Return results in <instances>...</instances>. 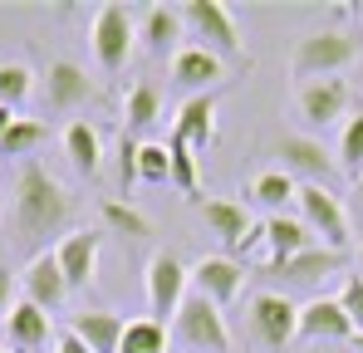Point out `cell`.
Returning a JSON list of instances; mask_svg holds the SVG:
<instances>
[{
  "label": "cell",
  "mask_w": 363,
  "mask_h": 353,
  "mask_svg": "<svg viewBox=\"0 0 363 353\" xmlns=\"http://www.w3.org/2000/svg\"><path fill=\"white\" fill-rule=\"evenodd\" d=\"M30 94H35V69L20 64V59H0V103L20 108Z\"/></svg>",
  "instance_id": "cell-29"
},
{
  "label": "cell",
  "mask_w": 363,
  "mask_h": 353,
  "mask_svg": "<svg viewBox=\"0 0 363 353\" xmlns=\"http://www.w3.org/2000/svg\"><path fill=\"white\" fill-rule=\"evenodd\" d=\"M359 50L363 45L349 35V30H314V35H304L300 45H295L290 69H295V79H304V84L334 79L339 69H349V64L359 59Z\"/></svg>",
  "instance_id": "cell-2"
},
{
  "label": "cell",
  "mask_w": 363,
  "mask_h": 353,
  "mask_svg": "<svg viewBox=\"0 0 363 353\" xmlns=\"http://www.w3.org/2000/svg\"><path fill=\"white\" fill-rule=\"evenodd\" d=\"M309 245H319L314 231L304 226L300 216H265V255H260V270H275V265H285V260H295L304 255Z\"/></svg>",
  "instance_id": "cell-12"
},
{
  "label": "cell",
  "mask_w": 363,
  "mask_h": 353,
  "mask_svg": "<svg viewBox=\"0 0 363 353\" xmlns=\"http://www.w3.org/2000/svg\"><path fill=\"white\" fill-rule=\"evenodd\" d=\"M157 113H162L157 89H152V84H133L128 99H123V118H128L133 128H147V123H157Z\"/></svg>",
  "instance_id": "cell-32"
},
{
  "label": "cell",
  "mask_w": 363,
  "mask_h": 353,
  "mask_svg": "<svg viewBox=\"0 0 363 353\" xmlns=\"http://www.w3.org/2000/svg\"><path fill=\"white\" fill-rule=\"evenodd\" d=\"M20 290L30 304H40V309H60L64 294H69V280H64V265L55 250H35L30 255V265H25V275H20Z\"/></svg>",
  "instance_id": "cell-10"
},
{
  "label": "cell",
  "mask_w": 363,
  "mask_h": 353,
  "mask_svg": "<svg viewBox=\"0 0 363 353\" xmlns=\"http://www.w3.org/2000/svg\"><path fill=\"white\" fill-rule=\"evenodd\" d=\"M186 294H191V270L182 265L177 255H167V250H157L152 260H147V319H157V324H172L177 319V309L186 304Z\"/></svg>",
  "instance_id": "cell-6"
},
{
  "label": "cell",
  "mask_w": 363,
  "mask_h": 353,
  "mask_svg": "<svg viewBox=\"0 0 363 353\" xmlns=\"http://www.w3.org/2000/svg\"><path fill=\"white\" fill-rule=\"evenodd\" d=\"M182 20L191 25V35L201 40V50L221 59H241V30L231 20V10L221 0H186L182 5Z\"/></svg>",
  "instance_id": "cell-7"
},
{
  "label": "cell",
  "mask_w": 363,
  "mask_h": 353,
  "mask_svg": "<svg viewBox=\"0 0 363 353\" xmlns=\"http://www.w3.org/2000/svg\"><path fill=\"white\" fill-rule=\"evenodd\" d=\"M5 319H10V344H15L20 353L50 349V309H40V304H30V299L20 294L15 309H10Z\"/></svg>",
  "instance_id": "cell-20"
},
{
  "label": "cell",
  "mask_w": 363,
  "mask_h": 353,
  "mask_svg": "<svg viewBox=\"0 0 363 353\" xmlns=\"http://www.w3.org/2000/svg\"><path fill=\"white\" fill-rule=\"evenodd\" d=\"M354 319L344 314V304L339 299H309V304H300V339H349L354 344Z\"/></svg>",
  "instance_id": "cell-16"
},
{
  "label": "cell",
  "mask_w": 363,
  "mask_h": 353,
  "mask_svg": "<svg viewBox=\"0 0 363 353\" xmlns=\"http://www.w3.org/2000/svg\"><path fill=\"white\" fill-rule=\"evenodd\" d=\"M295 206H300V221L314 231L319 245H329V250H344L349 255V216H344V206H339V196L329 191V186H314V181H300V196H295Z\"/></svg>",
  "instance_id": "cell-5"
},
{
  "label": "cell",
  "mask_w": 363,
  "mask_h": 353,
  "mask_svg": "<svg viewBox=\"0 0 363 353\" xmlns=\"http://www.w3.org/2000/svg\"><path fill=\"white\" fill-rule=\"evenodd\" d=\"M250 196H255V201H265V206H270V216H280V211L300 196V181H295L290 172H265V176H255Z\"/></svg>",
  "instance_id": "cell-28"
},
{
  "label": "cell",
  "mask_w": 363,
  "mask_h": 353,
  "mask_svg": "<svg viewBox=\"0 0 363 353\" xmlns=\"http://www.w3.org/2000/svg\"><path fill=\"white\" fill-rule=\"evenodd\" d=\"M354 349H359V353H363V334H354Z\"/></svg>",
  "instance_id": "cell-40"
},
{
  "label": "cell",
  "mask_w": 363,
  "mask_h": 353,
  "mask_svg": "<svg viewBox=\"0 0 363 353\" xmlns=\"http://www.w3.org/2000/svg\"><path fill=\"white\" fill-rule=\"evenodd\" d=\"M55 353H94V349H89L79 334H60V339H55Z\"/></svg>",
  "instance_id": "cell-36"
},
{
  "label": "cell",
  "mask_w": 363,
  "mask_h": 353,
  "mask_svg": "<svg viewBox=\"0 0 363 353\" xmlns=\"http://www.w3.org/2000/svg\"><path fill=\"white\" fill-rule=\"evenodd\" d=\"M339 304H344V314L354 319V329L363 334V275H349V280H344V290H339Z\"/></svg>",
  "instance_id": "cell-35"
},
{
  "label": "cell",
  "mask_w": 363,
  "mask_h": 353,
  "mask_svg": "<svg viewBox=\"0 0 363 353\" xmlns=\"http://www.w3.org/2000/svg\"><path fill=\"white\" fill-rule=\"evenodd\" d=\"M15 108H5V103H0V142H5V133H10V128H15Z\"/></svg>",
  "instance_id": "cell-38"
},
{
  "label": "cell",
  "mask_w": 363,
  "mask_h": 353,
  "mask_svg": "<svg viewBox=\"0 0 363 353\" xmlns=\"http://www.w3.org/2000/svg\"><path fill=\"white\" fill-rule=\"evenodd\" d=\"M0 353H5V344H0Z\"/></svg>",
  "instance_id": "cell-42"
},
{
  "label": "cell",
  "mask_w": 363,
  "mask_h": 353,
  "mask_svg": "<svg viewBox=\"0 0 363 353\" xmlns=\"http://www.w3.org/2000/svg\"><path fill=\"white\" fill-rule=\"evenodd\" d=\"M359 275H363V240H359Z\"/></svg>",
  "instance_id": "cell-41"
},
{
  "label": "cell",
  "mask_w": 363,
  "mask_h": 353,
  "mask_svg": "<svg viewBox=\"0 0 363 353\" xmlns=\"http://www.w3.org/2000/svg\"><path fill=\"white\" fill-rule=\"evenodd\" d=\"M280 157H285V172L290 176H304V181H314V186H324L329 172H334V162H329V152H324V142H314V138H280V147H275Z\"/></svg>",
  "instance_id": "cell-17"
},
{
  "label": "cell",
  "mask_w": 363,
  "mask_h": 353,
  "mask_svg": "<svg viewBox=\"0 0 363 353\" xmlns=\"http://www.w3.org/2000/svg\"><path fill=\"white\" fill-rule=\"evenodd\" d=\"M250 329L270 344V349H285L290 339H300V304L290 294H275V290H260L250 299Z\"/></svg>",
  "instance_id": "cell-8"
},
{
  "label": "cell",
  "mask_w": 363,
  "mask_h": 353,
  "mask_svg": "<svg viewBox=\"0 0 363 353\" xmlns=\"http://www.w3.org/2000/svg\"><path fill=\"white\" fill-rule=\"evenodd\" d=\"M167 344H172L167 324H157V319H128V334H123L118 353H167Z\"/></svg>",
  "instance_id": "cell-27"
},
{
  "label": "cell",
  "mask_w": 363,
  "mask_h": 353,
  "mask_svg": "<svg viewBox=\"0 0 363 353\" xmlns=\"http://www.w3.org/2000/svg\"><path fill=\"white\" fill-rule=\"evenodd\" d=\"M69 334H79L94 353H118L123 334H128V319L113 314V309H79L69 319Z\"/></svg>",
  "instance_id": "cell-15"
},
{
  "label": "cell",
  "mask_w": 363,
  "mask_h": 353,
  "mask_svg": "<svg viewBox=\"0 0 363 353\" xmlns=\"http://www.w3.org/2000/svg\"><path fill=\"white\" fill-rule=\"evenodd\" d=\"M191 290L206 294L211 304H231L245 290V265L231 255H206V260L191 265Z\"/></svg>",
  "instance_id": "cell-11"
},
{
  "label": "cell",
  "mask_w": 363,
  "mask_h": 353,
  "mask_svg": "<svg viewBox=\"0 0 363 353\" xmlns=\"http://www.w3.org/2000/svg\"><path fill=\"white\" fill-rule=\"evenodd\" d=\"M354 206H359V216H363V181L354 186Z\"/></svg>",
  "instance_id": "cell-39"
},
{
  "label": "cell",
  "mask_w": 363,
  "mask_h": 353,
  "mask_svg": "<svg viewBox=\"0 0 363 353\" xmlns=\"http://www.w3.org/2000/svg\"><path fill=\"white\" fill-rule=\"evenodd\" d=\"M45 99H50L55 113H69V108L89 103V99H94V79H89V69L74 64V59H55L50 74H45Z\"/></svg>",
  "instance_id": "cell-13"
},
{
  "label": "cell",
  "mask_w": 363,
  "mask_h": 353,
  "mask_svg": "<svg viewBox=\"0 0 363 353\" xmlns=\"http://www.w3.org/2000/svg\"><path fill=\"white\" fill-rule=\"evenodd\" d=\"M10 294H15V280H10V270L0 265V314H5V309H15V299H10Z\"/></svg>",
  "instance_id": "cell-37"
},
{
  "label": "cell",
  "mask_w": 363,
  "mask_h": 353,
  "mask_svg": "<svg viewBox=\"0 0 363 353\" xmlns=\"http://www.w3.org/2000/svg\"><path fill=\"white\" fill-rule=\"evenodd\" d=\"M182 25H186L182 10H172V5H147V10H143V25H138V40H143L147 55H167V50L177 45Z\"/></svg>",
  "instance_id": "cell-22"
},
{
  "label": "cell",
  "mask_w": 363,
  "mask_h": 353,
  "mask_svg": "<svg viewBox=\"0 0 363 353\" xmlns=\"http://www.w3.org/2000/svg\"><path fill=\"white\" fill-rule=\"evenodd\" d=\"M349 103H354V89H349V79H314V84H300V94H295V108L309 128H329V123H339V118L349 113Z\"/></svg>",
  "instance_id": "cell-9"
},
{
  "label": "cell",
  "mask_w": 363,
  "mask_h": 353,
  "mask_svg": "<svg viewBox=\"0 0 363 353\" xmlns=\"http://www.w3.org/2000/svg\"><path fill=\"white\" fill-rule=\"evenodd\" d=\"M172 344L186 353H226L231 349V334H226V319H221V304H211L206 294H186V304L172 319Z\"/></svg>",
  "instance_id": "cell-3"
},
{
  "label": "cell",
  "mask_w": 363,
  "mask_h": 353,
  "mask_svg": "<svg viewBox=\"0 0 363 353\" xmlns=\"http://www.w3.org/2000/svg\"><path fill=\"white\" fill-rule=\"evenodd\" d=\"M172 133L186 138L196 152H201V147H211V142H216V94H191V99L177 108Z\"/></svg>",
  "instance_id": "cell-18"
},
{
  "label": "cell",
  "mask_w": 363,
  "mask_h": 353,
  "mask_svg": "<svg viewBox=\"0 0 363 353\" xmlns=\"http://www.w3.org/2000/svg\"><path fill=\"white\" fill-rule=\"evenodd\" d=\"M138 157H143V142L123 133V138H118V186H123V191L138 181Z\"/></svg>",
  "instance_id": "cell-34"
},
{
  "label": "cell",
  "mask_w": 363,
  "mask_h": 353,
  "mask_svg": "<svg viewBox=\"0 0 363 353\" xmlns=\"http://www.w3.org/2000/svg\"><path fill=\"white\" fill-rule=\"evenodd\" d=\"M221 74H226V59L201 50V45H186V50H177V59H172V79H177L182 89H196V94H211V84H216Z\"/></svg>",
  "instance_id": "cell-19"
},
{
  "label": "cell",
  "mask_w": 363,
  "mask_h": 353,
  "mask_svg": "<svg viewBox=\"0 0 363 353\" xmlns=\"http://www.w3.org/2000/svg\"><path fill=\"white\" fill-rule=\"evenodd\" d=\"M99 216H104V226H108L113 235H128V240H147V235H152V221H147L138 206L118 201V196L99 201Z\"/></svg>",
  "instance_id": "cell-25"
},
{
  "label": "cell",
  "mask_w": 363,
  "mask_h": 353,
  "mask_svg": "<svg viewBox=\"0 0 363 353\" xmlns=\"http://www.w3.org/2000/svg\"><path fill=\"white\" fill-rule=\"evenodd\" d=\"M167 152H172V186L186 191V196H196L201 191V167H196V147L186 142V138H167Z\"/></svg>",
  "instance_id": "cell-26"
},
{
  "label": "cell",
  "mask_w": 363,
  "mask_h": 353,
  "mask_svg": "<svg viewBox=\"0 0 363 353\" xmlns=\"http://www.w3.org/2000/svg\"><path fill=\"white\" fill-rule=\"evenodd\" d=\"M64 152H69V162L84 176H94L104 167V138H99L89 123H69V128H64Z\"/></svg>",
  "instance_id": "cell-24"
},
{
  "label": "cell",
  "mask_w": 363,
  "mask_h": 353,
  "mask_svg": "<svg viewBox=\"0 0 363 353\" xmlns=\"http://www.w3.org/2000/svg\"><path fill=\"white\" fill-rule=\"evenodd\" d=\"M344 250H329V245H309L304 255L295 260H285V265H275V270H260V275H285L290 285H314V280H324V275H334V270H344Z\"/></svg>",
  "instance_id": "cell-21"
},
{
  "label": "cell",
  "mask_w": 363,
  "mask_h": 353,
  "mask_svg": "<svg viewBox=\"0 0 363 353\" xmlns=\"http://www.w3.org/2000/svg\"><path fill=\"white\" fill-rule=\"evenodd\" d=\"M339 167H344V176L359 186L363 181V113H354L349 123H344V138H339Z\"/></svg>",
  "instance_id": "cell-31"
},
{
  "label": "cell",
  "mask_w": 363,
  "mask_h": 353,
  "mask_svg": "<svg viewBox=\"0 0 363 353\" xmlns=\"http://www.w3.org/2000/svg\"><path fill=\"white\" fill-rule=\"evenodd\" d=\"M133 40H138V20H133V10H128L123 0L99 5V15H94V25H89V45H94V59H99L104 74H118L123 64H128Z\"/></svg>",
  "instance_id": "cell-4"
},
{
  "label": "cell",
  "mask_w": 363,
  "mask_h": 353,
  "mask_svg": "<svg viewBox=\"0 0 363 353\" xmlns=\"http://www.w3.org/2000/svg\"><path fill=\"white\" fill-rule=\"evenodd\" d=\"M138 181H147V186H167L172 181V152H167V142H143Z\"/></svg>",
  "instance_id": "cell-33"
},
{
  "label": "cell",
  "mask_w": 363,
  "mask_h": 353,
  "mask_svg": "<svg viewBox=\"0 0 363 353\" xmlns=\"http://www.w3.org/2000/svg\"><path fill=\"white\" fill-rule=\"evenodd\" d=\"M201 221L211 226V235H221L231 250H236L245 235H250V226H255L241 201H201Z\"/></svg>",
  "instance_id": "cell-23"
},
{
  "label": "cell",
  "mask_w": 363,
  "mask_h": 353,
  "mask_svg": "<svg viewBox=\"0 0 363 353\" xmlns=\"http://www.w3.org/2000/svg\"><path fill=\"white\" fill-rule=\"evenodd\" d=\"M45 142V123L40 118H15V128L5 133V142H0V157H20V162H30V152Z\"/></svg>",
  "instance_id": "cell-30"
},
{
  "label": "cell",
  "mask_w": 363,
  "mask_h": 353,
  "mask_svg": "<svg viewBox=\"0 0 363 353\" xmlns=\"http://www.w3.org/2000/svg\"><path fill=\"white\" fill-rule=\"evenodd\" d=\"M99 250H104V235L99 231H69L60 240V265H64V280H69V290H84L89 280H94V270H99Z\"/></svg>",
  "instance_id": "cell-14"
},
{
  "label": "cell",
  "mask_w": 363,
  "mask_h": 353,
  "mask_svg": "<svg viewBox=\"0 0 363 353\" xmlns=\"http://www.w3.org/2000/svg\"><path fill=\"white\" fill-rule=\"evenodd\" d=\"M74 221V196L50 167H40L35 157L15 167V186H10V231L20 240H45L60 235Z\"/></svg>",
  "instance_id": "cell-1"
}]
</instances>
